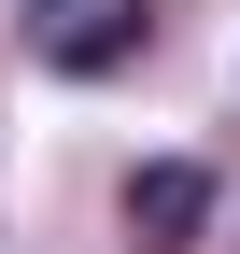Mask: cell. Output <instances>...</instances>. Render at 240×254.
Returning <instances> with one entry per match:
<instances>
[{
	"label": "cell",
	"instance_id": "obj_1",
	"mask_svg": "<svg viewBox=\"0 0 240 254\" xmlns=\"http://www.w3.org/2000/svg\"><path fill=\"white\" fill-rule=\"evenodd\" d=\"M127 226L156 240V254H184L198 226H212V170H198V155H141V184H127Z\"/></svg>",
	"mask_w": 240,
	"mask_h": 254
},
{
	"label": "cell",
	"instance_id": "obj_2",
	"mask_svg": "<svg viewBox=\"0 0 240 254\" xmlns=\"http://www.w3.org/2000/svg\"><path fill=\"white\" fill-rule=\"evenodd\" d=\"M127 43H141V14H127V0H99V14H71V28H57V71H113Z\"/></svg>",
	"mask_w": 240,
	"mask_h": 254
}]
</instances>
